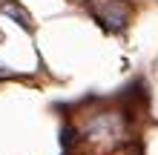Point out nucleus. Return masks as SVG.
<instances>
[{
  "instance_id": "obj_1",
  "label": "nucleus",
  "mask_w": 158,
  "mask_h": 155,
  "mask_svg": "<svg viewBox=\"0 0 158 155\" xmlns=\"http://www.w3.org/2000/svg\"><path fill=\"white\" fill-rule=\"evenodd\" d=\"M89 12L106 32H121L129 20V9L121 0H95L89 3Z\"/></svg>"
}]
</instances>
